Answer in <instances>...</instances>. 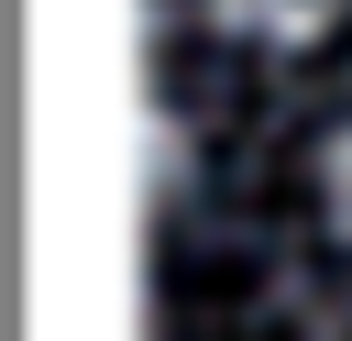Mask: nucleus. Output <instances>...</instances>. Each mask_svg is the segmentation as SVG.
<instances>
[{"label": "nucleus", "mask_w": 352, "mask_h": 341, "mask_svg": "<svg viewBox=\"0 0 352 341\" xmlns=\"http://www.w3.org/2000/svg\"><path fill=\"white\" fill-rule=\"evenodd\" d=\"M319 209H330V231L352 242V132H330V143H319Z\"/></svg>", "instance_id": "2"}, {"label": "nucleus", "mask_w": 352, "mask_h": 341, "mask_svg": "<svg viewBox=\"0 0 352 341\" xmlns=\"http://www.w3.org/2000/svg\"><path fill=\"white\" fill-rule=\"evenodd\" d=\"M209 22L242 44H319L341 22V0H209Z\"/></svg>", "instance_id": "1"}]
</instances>
